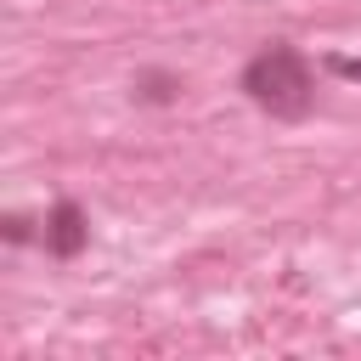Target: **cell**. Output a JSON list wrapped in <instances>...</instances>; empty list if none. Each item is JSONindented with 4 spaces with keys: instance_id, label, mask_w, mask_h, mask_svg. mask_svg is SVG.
Wrapping results in <instances>:
<instances>
[{
    "instance_id": "obj_1",
    "label": "cell",
    "mask_w": 361,
    "mask_h": 361,
    "mask_svg": "<svg viewBox=\"0 0 361 361\" xmlns=\"http://www.w3.org/2000/svg\"><path fill=\"white\" fill-rule=\"evenodd\" d=\"M243 90L254 107H265L271 118H305L316 107V79H310V62L299 45H265L248 56L243 68Z\"/></svg>"
},
{
    "instance_id": "obj_2",
    "label": "cell",
    "mask_w": 361,
    "mask_h": 361,
    "mask_svg": "<svg viewBox=\"0 0 361 361\" xmlns=\"http://www.w3.org/2000/svg\"><path fill=\"white\" fill-rule=\"evenodd\" d=\"M39 243H45L56 259H73V254L90 243V220H85V209H79L73 197H62V203L45 214V231H39Z\"/></svg>"
},
{
    "instance_id": "obj_3",
    "label": "cell",
    "mask_w": 361,
    "mask_h": 361,
    "mask_svg": "<svg viewBox=\"0 0 361 361\" xmlns=\"http://www.w3.org/2000/svg\"><path fill=\"white\" fill-rule=\"evenodd\" d=\"M327 68H333L338 79H350V85H361V56H327Z\"/></svg>"
}]
</instances>
